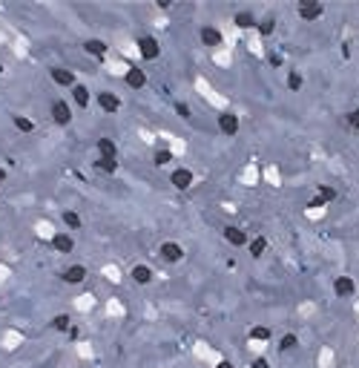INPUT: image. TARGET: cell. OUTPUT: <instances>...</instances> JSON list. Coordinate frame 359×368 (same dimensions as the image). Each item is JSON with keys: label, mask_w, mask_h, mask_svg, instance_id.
<instances>
[{"label": "cell", "mask_w": 359, "mask_h": 368, "mask_svg": "<svg viewBox=\"0 0 359 368\" xmlns=\"http://www.w3.org/2000/svg\"><path fill=\"white\" fill-rule=\"evenodd\" d=\"M138 49H141V55H144L147 61H155V58L161 55V46H158V40H155V37H149V35H144V37L138 40Z\"/></svg>", "instance_id": "1"}, {"label": "cell", "mask_w": 359, "mask_h": 368, "mask_svg": "<svg viewBox=\"0 0 359 368\" xmlns=\"http://www.w3.org/2000/svg\"><path fill=\"white\" fill-rule=\"evenodd\" d=\"M322 12H325L322 3H310V0H302V3H299V15H302V20H316V17H322Z\"/></svg>", "instance_id": "2"}, {"label": "cell", "mask_w": 359, "mask_h": 368, "mask_svg": "<svg viewBox=\"0 0 359 368\" xmlns=\"http://www.w3.org/2000/svg\"><path fill=\"white\" fill-rule=\"evenodd\" d=\"M52 121L61 124V127H66V124L72 121V112H69V107H66L64 101H55V104H52Z\"/></svg>", "instance_id": "3"}, {"label": "cell", "mask_w": 359, "mask_h": 368, "mask_svg": "<svg viewBox=\"0 0 359 368\" xmlns=\"http://www.w3.org/2000/svg\"><path fill=\"white\" fill-rule=\"evenodd\" d=\"M170 182H173V187H176V190H187V187L193 184V173H190V170H184V167H179V170H173Z\"/></svg>", "instance_id": "4"}, {"label": "cell", "mask_w": 359, "mask_h": 368, "mask_svg": "<svg viewBox=\"0 0 359 368\" xmlns=\"http://www.w3.org/2000/svg\"><path fill=\"white\" fill-rule=\"evenodd\" d=\"M218 130L224 135H236L239 133V118L233 115V112H221V118H218Z\"/></svg>", "instance_id": "5"}, {"label": "cell", "mask_w": 359, "mask_h": 368, "mask_svg": "<svg viewBox=\"0 0 359 368\" xmlns=\"http://www.w3.org/2000/svg\"><path fill=\"white\" fill-rule=\"evenodd\" d=\"M66 285H78V282H83L86 279V268L83 265H72V268H66L64 270V276H61Z\"/></svg>", "instance_id": "6"}, {"label": "cell", "mask_w": 359, "mask_h": 368, "mask_svg": "<svg viewBox=\"0 0 359 368\" xmlns=\"http://www.w3.org/2000/svg\"><path fill=\"white\" fill-rule=\"evenodd\" d=\"M181 256H184L181 245H176V242H164L161 245V259L164 262H179Z\"/></svg>", "instance_id": "7"}, {"label": "cell", "mask_w": 359, "mask_h": 368, "mask_svg": "<svg viewBox=\"0 0 359 368\" xmlns=\"http://www.w3.org/2000/svg\"><path fill=\"white\" fill-rule=\"evenodd\" d=\"M333 291H336V296H351L354 291H357V285L351 276H339L336 282H333Z\"/></svg>", "instance_id": "8"}, {"label": "cell", "mask_w": 359, "mask_h": 368, "mask_svg": "<svg viewBox=\"0 0 359 368\" xmlns=\"http://www.w3.org/2000/svg\"><path fill=\"white\" fill-rule=\"evenodd\" d=\"M201 43L204 46H221V32L213 29V26H204L201 29Z\"/></svg>", "instance_id": "9"}, {"label": "cell", "mask_w": 359, "mask_h": 368, "mask_svg": "<svg viewBox=\"0 0 359 368\" xmlns=\"http://www.w3.org/2000/svg\"><path fill=\"white\" fill-rule=\"evenodd\" d=\"M224 239H227L233 248H242V245L247 242L245 230H239V227H233V224H230V227H224Z\"/></svg>", "instance_id": "10"}, {"label": "cell", "mask_w": 359, "mask_h": 368, "mask_svg": "<svg viewBox=\"0 0 359 368\" xmlns=\"http://www.w3.org/2000/svg\"><path fill=\"white\" fill-rule=\"evenodd\" d=\"M98 104H101V110H104V112H118V107H121V101L115 98L112 92H101Z\"/></svg>", "instance_id": "11"}, {"label": "cell", "mask_w": 359, "mask_h": 368, "mask_svg": "<svg viewBox=\"0 0 359 368\" xmlns=\"http://www.w3.org/2000/svg\"><path fill=\"white\" fill-rule=\"evenodd\" d=\"M52 81L61 86H75V75L69 69H52Z\"/></svg>", "instance_id": "12"}, {"label": "cell", "mask_w": 359, "mask_h": 368, "mask_svg": "<svg viewBox=\"0 0 359 368\" xmlns=\"http://www.w3.org/2000/svg\"><path fill=\"white\" fill-rule=\"evenodd\" d=\"M144 84H147V75H144L141 69H130V72H127V86H130V89H141Z\"/></svg>", "instance_id": "13"}, {"label": "cell", "mask_w": 359, "mask_h": 368, "mask_svg": "<svg viewBox=\"0 0 359 368\" xmlns=\"http://www.w3.org/2000/svg\"><path fill=\"white\" fill-rule=\"evenodd\" d=\"M83 49L89 52V55H95V58H104V55H107V43L92 37V40H83Z\"/></svg>", "instance_id": "14"}, {"label": "cell", "mask_w": 359, "mask_h": 368, "mask_svg": "<svg viewBox=\"0 0 359 368\" xmlns=\"http://www.w3.org/2000/svg\"><path fill=\"white\" fill-rule=\"evenodd\" d=\"M132 279L138 285H147V282H152V270H149L147 265H135V268H132Z\"/></svg>", "instance_id": "15"}, {"label": "cell", "mask_w": 359, "mask_h": 368, "mask_svg": "<svg viewBox=\"0 0 359 368\" xmlns=\"http://www.w3.org/2000/svg\"><path fill=\"white\" fill-rule=\"evenodd\" d=\"M52 245H55V251H61V253H69L72 251V236H66V233H58L55 239H52Z\"/></svg>", "instance_id": "16"}, {"label": "cell", "mask_w": 359, "mask_h": 368, "mask_svg": "<svg viewBox=\"0 0 359 368\" xmlns=\"http://www.w3.org/2000/svg\"><path fill=\"white\" fill-rule=\"evenodd\" d=\"M98 152H101V158H115V144L109 141V138H101V141H98Z\"/></svg>", "instance_id": "17"}, {"label": "cell", "mask_w": 359, "mask_h": 368, "mask_svg": "<svg viewBox=\"0 0 359 368\" xmlns=\"http://www.w3.org/2000/svg\"><path fill=\"white\" fill-rule=\"evenodd\" d=\"M72 95H75V104H78V107H86V104H89V89H86V86H72Z\"/></svg>", "instance_id": "18"}, {"label": "cell", "mask_w": 359, "mask_h": 368, "mask_svg": "<svg viewBox=\"0 0 359 368\" xmlns=\"http://www.w3.org/2000/svg\"><path fill=\"white\" fill-rule=\"evenodd\" d=\"M95 167H98L101 173H115V170H118V161H115V158H98Z\"/></svg>", "instance_id": "19"}, {"label": "cell", "mask_w": 359, "mask_h": 368, "mask_svg": "<svg viewBox=\"0 0 359 368\" xmlns=\"http://www.w3.org/2000/svg\"><path fill=\"white\" fill-rule=\"evenodd\" d=\"M264 248H267V239H264V236L253 239V242H250V256H261V253H264Z\"/></svg>", "instance_id": "20"}, {"label": "cell", "mask_w": 359, "mask_h": 368, "mask_svg": "<svg viewBox=\"0 0 359 368\" xmlns=\"http://www.w3.org/2000/svg\"><path fill=\"white\" fill-rule=\"evenodd\" d=\"M296 345H299L296 334H285V336H282V345H279V351H293Z\"/></svg>", "instance_id": "21"}, {"label": "cell", "mask_w": 359, "mask_h": 368, "mask_svg": "<svg viewBox=\"0 0 359 368\" xmlns=\"http://www.w3.org/2000/svg\"><path fill=\"white\" fill-rule=\"evenodd\" d=\"M15 127L20 130V133H32L35 130V124L29 121V118H23V115H15Z\"/></svg>", "instance_id": "22"}, {"label": "cell", "mask_w": 359, "mask_h": 368, "mask_svg": "<svg viewBox=\"0 0 359 368\" xmlns=\"http://www.w3.org/2000/svg\"><path fill=\"white\" fill-rule=\"evenodd\" d=\"M152 161H155L158 167H164V164H170V161H173V152H170V150H158L155 155H152Z\"/></svg>", "instance_id": "23"}, {"label": "cell", "mask_w": 359, "mask_h": 368, "mask_svg": "<svg viewBox=\"0 0 359 368\" xmlns=\"http://www.w3.org/2000/svg\"><path fill=\"white\" fill-rule=\"evenodd\" d=\"M256 20H253V15L250 12H239L236 15V26H242V29H247V26H253Z\"/></svg>", "instance_id": "24"}, {"label": "cell", "mask_w": 359, "mask_h": 368, "mask_svg": "<svg viewBox=\"0 0 359 368\" xmlns=\"http://www.w3.org/2000/svg\"><path fill=\"white\" fill-rule=\"evenodd\" d=\"M287 89H290V92H299V89H302V75H299V72H290V75H287Z\"/></svg>", "instance_id": "25"}, {"label": "cell", "mask_w": 359, "mask_h": 368, "mask_svg": "<svg viewBox=\"0 0 359 368\" xmlns=\"http://www.w3.org/2000/svg\"><path fill=\"white\" fill-rule=\"evenodd\" d=\"M64 221L72 227V230H78V227H81V216H78V213H72V210H66V213H64Z\"/></svg>", "instance_id": "26"}, {"label": "cell", "mask_w": 359, "mask_h": 368, "mask_svg": "<svg viewBox=\"0 0 359 368\" xmlns=\"http://www.w3.org/2000/svg\"><path fill=\"white\" fill-rule=\"evenodd\" d=\"M319 199L322 201H336V190L327 187V184H322V187H319Z\"/></svg>", "instance_id": "27"}, {"label": "cell", "mask_w": 359, "mask_h": 368, "mask_svg": "<svg viewBox=\"0 0 359 368\" xmlns=\"http://www.w3.org/2000/svg\"><path fill=\"white\" fill-rule=\"evenodd\" d=\"M52 328H55V331H66V328H69V317H66V314L55 317L52 319Z\"/></svg>", "instance_id": "28"}, {"label": "cell", "mask_w": 359, "mask_h": 368, "mask_svg": "<svg viewBox=\"0 0 359 368\" xmlns=\"http://www.w3.org/2000/svg\"><path fill=\"white\" fill-rule=\"evenodd\" d=\"M253 339H270V328H264V325H256L253 331H250Z\"/></svg>", "instance_id": "29"}, {"label": "cell", "mask_w": 359, "mask_h": 368, "mask_svg": "<svg viewBox=\"0 0 359 368\" xmlns=\"http://www.w3.org/2000/svg\"><path fill=\"white\" fill-rule=\"evenodd\" d=\"M348 127H351V130H359V110H351V112H348Z\"/></svg>", "instance_id": "30"}, {"label": "cell", "mask_w": 359, "mask_h": 368, "mask_svg": "<svg viewBox=\"0 0 359 368\" xmlns=\"http://www.w3.org/2000/svg\"><path fill=\"white\" fill-rule=\"evenodd\" d=\"M176 112H179L181 118H190V107H187V104H181V101H176Z\"/></svg>", "instance_id": "31"}, {"label": "cell", "mask_w": 359, "mask_h": 368, "mask_svg": "<svg viewBox=\"0 0 359 368\" xmlns=\"http://www.w3.org/2000/svg\"><path fill=\"white\" fill-rule=\"evenodd\" d=\"M259 32L261 35H270V32H273V20H264V23H259Z\"/></svg>", "instance_id": "32"}, {"label": "cell", "mask_w": 359, "mask_h": 368, "mask_svg": "<svg viewBox=\"0 0 359 368\" xmlns=\"http://www.w3.org/2000/svg\"><path fill=\"white\" fill-rule=\"evenodd\" d=\"M253 368H270V363H267V360H261V357H259V360H253Z\"/></svg>", "instance_id": "33"}, {"label": "cell", "mask_w": 359, "mask_h": 368, "mask_svg": "<svg viewBox=\"0 0 359 368\" xmlns=\"http://www.w3.org/2000/svg\"><path fill=\"white\" fill-rule=\"evenodd\" d=\"M218 368H233V366H230L227 360H224V363H221V366H218Z\"/></svg>", "instance_id": "34"}, {"label": "cell", "mask_w": 359, "mask_h": 368, "mask_svg": "<svg viewBox=\"0 0 359 368\" xmlns=\"http://www.w3.org/2000/svg\"><path fill=\"white\" fill-rule=\"evenodd\" d=\"M0 184H3V170H0Z\"/></svg>", "instance_id": "35"}]
</instances>
